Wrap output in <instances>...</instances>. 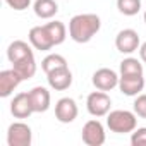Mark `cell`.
Wrapping results in <instances>:
<instances>
[{
  "instance_id": "1",
  "label": "cell",
  "mask_w": 146,
  "mask_h": 146,
  "mask_svg": "<svg viewBox=\"0 0 146 146\" xmlns=\"http://www.w3.org/2000/svg\"><path fill=\"white\" fill-rule=\"evenodd\" d=\"M102 19L96 14H78L69 21V36L76 43H88L100 31Z\"/></svg>"
},
{
  "instance_id": "2",
  "label": "cell",
  "mask_w": 146,
  "mask_h": 146,
  "mask_svg": "<svg viewBox=\"0 0 146 146\" xmlns=\"http://www.w3.org/2000/svg\"><path fill=\"white\" fill-rule=\"evenodd\" d=\"M107 127L115 134H127L137 127V115L129 110H112L107 115Z\"/></svg>"
},
{
  "instance_id": "3",
  "label": "cell",
  "mask_w": 146,
  "mask_h": 146,
  "mask_svg": "<svg viewBox=\"0 0 146 146\" xmlns=\"http://www.w3.org/2000/svg\"><path fill=\"white\" fill-rule=\"evenodd\" d=\"M112 107V100L107 95V91H93L86 98V108L93 117H105L108 115Z\"/></svg>"
},
{
  "instance_id": "4",
  "label": "cell",
  "mask_w": 146,
  "mask_h": 146,
  "mask_svg": "<svg viewBox=\"0 0 146 146\" xmlns=\"http://www.w3.org/2000/svg\"><path fill=\"white\" fill-rule=\"evenodd\" d=\"M83 143L88 146H102L107 139L105 136V127L98 119H91L83 125V132H81Z\"/></svg>"
},
{
  "instance_id": "5",
  "label": "cell",
  "mask_w": 146,
  "mask_h": 146,
  "mask_svg": "<svg viewBox=\"0 0 146 146\" xmlns=\"http://www.w3.org/2000/svg\"><path fill=\"white\" fill-rule=\"evenodd\" d=\"M33 141L31 127L24 122H14L7 129V144L9 146H29Z\"/></svg>"
},
{
  "instance_id": "6",
  "label": "cell",
  "mask_w": 146,
  "mask_h": 146,
  "mask_svg": "<svg viewBox=\"0 0 146 146\" xmlns=\"http://www.w3.org/2000/svg\"><path fill=\"white\" fill-rule=\"evenodd\" d=\"M139 46H141V40H139L137 31L127 28V29H122V31L117 33V36H115V48L120 53L131 55L136 50H139Z\"/></svg>"
},
{
  "instance_id": "7",
  "label": "cell",
  "mask_w": 146,
  "mask_h": 146,
  "mask_svg": "<svg viewBox=\"0 0 146 146\" xmlns=\"http://www.w3.org/2000/svg\"><path fill=\"white\" fill-rule=\"evenodd\" d=\"M119 79L120 78L117 76L115 70H112L108 67H102V69H98L95 74H93L91 83L100 91H112L113 88L119 86Z\"/></svg>"
},
{
  "instance_id": "8",
  "label": "cell",
  "mask_w": 146,
  "mask_h": 146,
  "mask_svg": "<svg viewBox=\"0 0 146 146\" xmlns=\"http://www.w3.org/2000/svg\"><path fill=\"white\" fill-rule=\"evenodd\" d=\"M79 110H78V103L65 96V98H60L55 105V119L62 124H70V122H74L76 117H78Z\"/></svg>"
},
{
  "instance_id": "9",
  "label": "cell",
  "mask_w": 146,
  "mask_h": 146,
  "mask_svg": "<svg viewBox=\"0 0 146 146\" xmlns=\"http://www.w3.org/2000/svg\"><path fill=\"white\" fill-rule=\"evenodd\" d=\"M28 40L33 45V48H36L40 52H48V50H52L55 46V43H53V40H52V36H50V33H48L45 24L31 28L29 35H28Z\"/></svg>"
},
{
  "instance_id": "10",
  "label": "cell",
  "mask_w": 146,
  "mask_h": 146,
  "mask_svg": "<svg viewBox=\"0 0 146 146\" xmlns=\"http://www.w3.org/2000/svg\"><path fill=\"white\" fill-rule=\"evenodd\" d=\"M46 81L48 86L55 91H65L70 88L72 84V72L69 70V67H60L52 70L50 74H46Z\"/></svg>"
},
{
  "instance_id": "11",
  "label": "cell",
  "mask_w": 146,
  "mask_h": 146,
  "mask_svg": "<svg viewBox=\"0 0 146 146\" xmlns=\"http://www.w3.org/2000/svg\"><path fill=\"white\" fill-rule=\"evenodd\" d=\"M11 113L16 119H28L31 113H35L31 100H29V91L28 93H17L12 102H11Z\"/></svg>"
},
{
  "instance_id": "12",
  "label": "cell",
  "mask_w": 146,
  "mask_h": 146,
  "mask_svg": "<svg viewBox=\"0 0 146 146\" xmlns=\"http://www.w3.org/2000/svg\"><path fill=\"white\" fill-rule=\"evenodd\" d=\"M144 78L143 76H120L119 90L125 96H137L144 90Z\"/></svg>"
},
{
  "instance_id": "13",
  "label": "cell",
  "mask_w": 146,
  "mask_h": 146,
  "mask_svg": "<svg viewBox=\"0 0 146 146\" xmlns=\"http://www.w3.org/2000/svg\"><path fill=\"white\" fill-rule=\"evenodd\" d=\"M21 76L14 69H7V70H2L0 72V96L2 98H7L12 95V91L21 84Z\"/></svg>"
},
{
  "instance_id": "14",
  "label": "cell",
  "mask_w": 146,
  "mask_h": 146,
  "mask_svg": "<svg viewBox=\"0 0 146 146\" xmlns=\"http://www.w3.org/2000/svg\"><path fill=\"white\" fill-rule=\"evenodd\" d=\"M29 100H31V105H33V110L35 113H41V112H46L50 108V91L43 86H35L31 91H29Z\"/></svg>"
},
{
  "instance_id": "15",
  "label": "cell",
  "mask_w": 146,
  "mask_h": 146,
  "mask_svg": "<svg viewBox=\"0 0 146 146\" xmlns=\"http://www.w3.org/2000/svg\"><path fill=\"white\" fill-rule=\"evenodd\" d=\"M31 46H33L31 43L28 45V43L23 41V40L12 41V43L9 45V48H7V58H9V62L14 64V62L23 60V58H26V57H29V55H35L33 50H31Z\"/></svg>"
},
{
  "instance_id": "16",
  "label": "cell",
  "mask_w": 146,
  "mask_h": 146,
  "mask_svg": "<svg viewBox=\"0 0 146 146\" xmlns=\"http://www.w3.org/2000/svg\"><path fill=\"white\" fill-rule=\"evenodd\" d=\"M12 69L21 76L23 81H28L31 79L35 74H36V60H35V55H29L23 60H17L12 64Z\"/></svg>"
},
{
  "instance_id": "17",
  "label": "cell",
  "mask_w": 146,
  "mask_h": 146,
  "mask_svg": "<svg viewBox=\"0 0 146 146\" xmlns=\"http://www.w3.org/2000/svg\"><path fill=\"white\" fill-rule=\"evenodd\" d=\"M33 11L40 19H52L58 12V5L55 0H36L33 4Z\"/></svg>"
},
{
  "instance_id": "18",
  "label": "cell",
  "mask_w": 146,
  "mask_h": 146,
  "mask_svg": "<svg viewBox=\"0 0 146 146\" xmlns=\"http://www.w3.org/2000/svg\"><path fill=\"white\" fill-rule=\"evenodd\" d=\"M120 76H143V64L134 58V57H127L120 62Z\"/></svg>"
},
{
  "instance_id": "19",
  "label": "cell",
  "mask_w": 146,
  "mask_h": 146,
  "mask_svg": "<svg viewBox=\"0 0 146 146\" xmlns=\"http://www.w3.org/2000/svg\"><path fill=\"white\" fill-rule=\"evenodd\" d=\"M45 26H46V29H48L53 43H55V46L62 45L65 41V38H67V28H65V24L62 21H52V23H46Z\"/></svg>"
},
{
  "instance_id": "20",
  "label": "cell",
  "mask_w": 146,
  "mask_h": 146,
  "mask_svg": "<svg viewBox=\"0 0 146 146\" xmlns=\"http://www.w3.org/2000/svg\"><path fill=\"white\" fill-rule=\"evenodd\" d=\"M60 67H67V60H65V57H62L58 53H50L41 60V69L45 74H50L52 70L60 69Z\"/></svg>"
},
{
  "instance_id": "21",
  "label": "cell",
  "mask_w": 146,
  "mask_h": 146,
  "mask_svg": "<svg viewBox=\"0 0 146 146\" xmlns=\"http://www.w3.org/2000/svg\"><path fill=\"white\" fill-rule=\"evenodd\" d=\"M117 9L124 16H136L141 11V0H117Z\"/></svg>"
},
{
  "instance_id": "22",
  "label": "cell",
  "mask_w": 146,
  "mask_h": 146,
  "mask_svg": "<svg viewBox=\"0 0 146 146\" xmlns=\"http://www.w3.org/2000/svg\"><path fill=\"white\" fill-rule=\"evenodd\" d=\"M132 108H134V113L141 119H146V95H137L134 103H132Z\"/></svg>"
},
{
  "instance_id": "23",
  "label": "cell",
  "mask_w": 146,
  "mask_h": 146,
  "mask_svg": "<svg viewBox=\"0 0 146 146\" xmlns=\"http://www.w3.org/2000/svg\"><path fill=\"white\" fill-rule=\"evenodd\" d=\"M131 144L132 146H146V127H137L132 131Z\"/></svg>"
},
{
  "instance_id": "24",
  "label": "cell",
  "mask_w": 146,
  "mask_h": 146,
  "mask_svg": "<svg viewBox=\"0 0 146 146\" xmlns=\"http://www.w3.org/2000/svg\"><path fill=\"white\" fill-rule=\"evenodd\" d=\"M5 4L14 11H26L31 5V0H5Z\"/></svg>"
},
{
  "instance_id": "25",
  "label": "cell",
  "mask_w": 146,
  "mask_h": 146,
  "mask_svg": "<svg viewBox=\"0 0 146 146\" xmlns=\"http://www.w3.org/2000/svg\"><path fill=\"white\" fill-rule=\"evenodd\" d=\"M139 57H141V60L146 64V41L141 43V46H139Z\"/></svg>"
},
{
  "instance_id": "26",
  "label": "cell",
  "mask_w": 146,
  "mask_h": 146,
  "mask_svg": "<svg viewBox=\"0 0 146 146\" xmlns=\"http://www.w3.org/2000/svg\"><path fill=\"white\" fill-rule=\"evenodd\" d=\"M144 23H146V11H144Z\"/></svg>"
}]
</instances>
